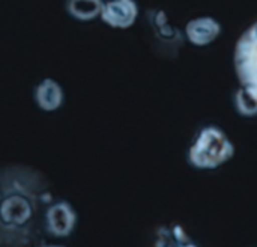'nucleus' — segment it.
Instances as JSON below:
<instances>
[{
  "mask_svg": "<svg viewBox=\"0 0 257 247\" xmlns=\"http://www.w3.org/2000/svg\"><path fill=\"white\" fill-rule=\"evenodd\" d=\"M51 204L47 181L29 168L0 172V247H30L39 238V216Z\"/></svg>",
  "mask_w": 257,
  "mask_h": 247,
  "instance_id": "1",
  "label": "nucleus"
},
{
  "mask_svg": "<svg viewBox=\"0 0 257 247\" xmlns=\"http://www.w3.org/2000/svg\"><path fill=\"white\" fill-rule=\"evenodd\" d=\"M77 223L75 210L65 201L51 202L44 214V228L53 237H68Z\"/></svg>",
  "mask_w": 257,
  "mask_h": 247,
  "instance_id": "5",
  "label": "nucleus"
},
{
  "mask_svg": "<svg viewBox=\"0 0 257 247\" xmlns=\"http://www.w3.org/2000/svg\"><path fill=\"white\" fill-rule=\"evenodd\" d=\"M33 98L36 106L47 113L57 112L65 101V91L62 85L54 78L41 80L33 92Z\"/></svg>",
  "mask_w": 257,
  "mask_h": 247,
  "instance_id": "7",
  "label": "nucleus"
},
{
  "mask_svg": "<svg viewBox=\"0 0 257 247\" xmlns=\"http://www.w3.org/2000/svg\"><path fill=\"white\" fill-rule=\"evenodd\" d=\"M104 0H68L66 12L77 21H93L99 18Z\"/></svg>",
  "mask_w": 257,
  "mask_h": 247,
  "instance_id": "9",
  "label": "nucleus"
},
{
  "mask_svg": "<svg viewBox=\"0 0 257 247\" xmlns=\"http://www.w3.org/2000/svg\"><path fill=\"white\" fill-rule=\"evenodd\" d=\"M233 66L239 83L257 95V21L250 24L238 38L233 51Z\"/></svg>",
  "mask_w": 257,
  "mask_h": 247,
  "instance_id": "3",
  "label": "nucleus"
},
{
  "mask_svg": "<svg viewBox=\"0 0 257 247\" xmlns=\"http://www.w3.org/2000/svg\"><path fill=\"white\" fill-rule=\"evenodd\" d=\"M235 155V145L226 131L217 125L203 127L188 148V163L199 171H214L230 161Z\"/></svg>",
  "mask_w": 257,
  "mask_h": 247,
  "instance_id": "2",
  "label": "nucleus"
},
{
  "mask_svg": "<svg viewBox=\"0 0 257 247\" xmlns=\"http://www.w3.org/2000/svg\"><path fill=\"white\" fill-rule=\"evenodd\" d=\"M223 32L221 23L209 15L193 18L185 26V38L194 47H208L214 44Z\"/></svg>",
  "mask_w": 257,
  "mask_h": 247,
  "instance_id": "6",
  "label": "nucleus"
},
{
  "mask_svg": "<svg viewBox=\"0 0 257 247\" xmlns=\"http://www.w3.org/2000/svg\"><path fill=\"white\" fill-rule=\"evenodd\" d=\"M151 12V11H149ZM149 18H151V27L154 30V33L157 35V38L160 41H163V44H176V41L181 38L179 32L172 27L169 24V20H167V15L164 14V11H152L149 14Z\"/></svg>",
  "mask_w": 257,
  "mask_h": 247,
  "instance_id": "10",
  "label": "nucleus"
},
{
  "mask_svg": "<svg viewBox=\"0 0 257 247\" xmlns=\"http://www.w3.org/2000/svg\"><path fill=\"white\" fill-rule=\"evenodd\" d=\"M155 247H199L190 234L178 223L161 226L157 231Z\"/></svg>",
  "mask_w": 257,
  "mask_h": 247,
  "instance_id": "8",
  "label": "nucleus"
},
{
  "mask_svg": "<svg viewBox=\"0 0 257 247\" xmlns=\"http://www.w3.org/2000/svg\"><path fill=\"white\" fill-rule=\"evenodd\" d=\"M233 107L244 118L257 116V95L247 86H239L233 95Z\"/></svg>",
  "mask_w": 257,
  "mask_h": 247,
  "instance_id": "11",
  "label": "nucleus"
},
{
  "mask_svg": "<svg viewBox=\"0 0 257 247\" xmlns=\"http://www.w3.org/2000/svg\"><path fill=\"white\" fill-rule=\"evenodd\" d=\"M36 247H63V246H54V244H45V246H36Z\"/></svg>",
  "mask_w": 257,
  "mask_h": 247,
  "instance_id": "12",
  "label": "nucleus"
},
{
  "mask_svg": "<svg viewBox=\"0 0 257 247\" xmlns=\"http://www.w3.org/2000/svg\"><path fill=\"white\" fill-rule=\"evenodd\" d=\"M139 12L136 0H104L99 18L111 29L125 30L136 24Z\"/></svg>",
  "mask_w": 257,
  "mask_h": 247,
  "instance_id": "4",
  "label": "nucleus"
}]
</instances>
